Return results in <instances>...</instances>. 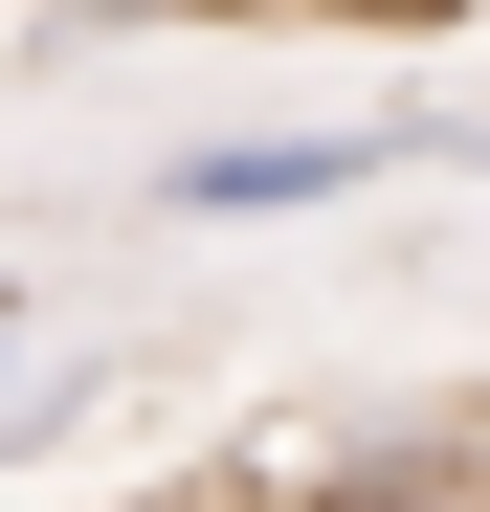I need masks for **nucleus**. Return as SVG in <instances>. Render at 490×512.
<instances>
[{
    "label": "nucleus",
    "instance_id": "f257e3e1",
    "mask_svg": "<svg viewBox=\"0 0 490 512\" xmlns=\"http://www.w3.org/2000/svg\"><path fill=\"white\" fill-rule=\"evenodd\" d=\"M379 179H424V112H312V134H179L156 156V223H312V201H379Z\"/></svg>",
    "mask_w": 490,
    "mask_h": 512
},
{
    "label": "nucleus",
    "instance_id": "f03ea898",
    "mask_svg": "<svg viewBox=\"0 0 490 512\" xmlns=\"http://www.w3.org/2000/svg\"><path fill=\"white\" fill-rule=\"evenodd\" d=\"M0 379H23V290H0Z\"/></svg>",
    "mask_w": 490,
    "mask_h": 512
},
{
    "label": "nucleus",
    "instance_id": "7ed1b4c3",
    "mask_svg": "<svg viewBox=\"0 0 490 512\" xmlns=\"http://www.w3.org/2000/svg\"><path fill=\"white\" fill-rule=\"evenodd\" d=\"M446 512H490V468H468V490H446Z\"/></svg>",
    "mask_w": 490,
    "mask_h": 512
}]
</instances>
